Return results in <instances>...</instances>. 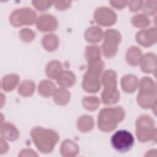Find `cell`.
<instances>
[{"instance_id": "cell-1", "label": "cell", "mask_w": 157, "mask_h": 157, "mask_svg": "<svg viewBox=\"0 0 157 157\" xmlns=\"http://www.w3.org/2000/svg\"><path fill=\"white\" fill-rule=\"evenodd\" d=\"M30 134L37 148L44 153L52 152L59 139L56 131L42 127L34 128Z\"/></svg>"}, {"instance_id": "cell-2", "label": "cell", "mask_w": 157, "mask_h": 157, "mask_svg": "<svg viewBox=\"0 0 157 157\" xmlns=\"http://www.w3.org/2000/svg\"><path fill=\"white\" fill-rule=\"evenodd\" d=\"M124 116L125 112L121 107H105L99 113L98 127L104 132L112 131L116 128L118 123L124 119Z\"/></svg>"}, {"instance_id": "cell-3", "label": "cell", "mask_w": 157, "mask_h": 157, "mask_svg": "<svg viewBox=\"0 0 157 157\" xmlns=\"http://www.w3.org/2000/svg\"><path fill=\"white\" fill-rule=\"evenodd\" d=\"M88 63V67L83 78L82 87L84 90L88 93H96L101 88L99 78L104 67V63L101 59Z\"/></svg>"}, {"instance_id": "cell-4", "label": "cell", "mask_w": 157, "mask_h": 157, "mask_svg": "<svg viewBox=\"0 0 157 157\" xmlns=\"http://www.w3.org/2000/svg\"><path fill=\"white\" fill-rule=\"evenodd\" d=\"M154 125L155 121L149 115H144L139 117L136 123V134L138 140L142 142L153 139L155 141L156 130Z\"/></svg>"}, {"instance_id": "cell-5", "label": "cell", "mask_w": 157, "mask_h": 157, "mask_svg": "<svg viewBox=\"0 0 157 157\" xmlns=\"http://www.w3.org/2000/svg\"><path fill=\"white\" fill-rule=\"evenodd\" d=\"M36 13L30 8L25 7L13 10L10 17V21L13 26L32 25L37 21Z\"/></svg>"}, {"instance_id": "cell-6", "label": "cell", "mask_w": 157, "mask_h": 157, "mask_svg": "<svg viewBox=\"0 0 157 157\" xmlns=\"http://www.w3.org/2000/svg\"><path fill=\"white\" fill-rule=\"evenodd\" d=\"M104 41L102 44V52L105 57L112 58L114 56L117 51L118 46L121 42L120 33L115 29H107L104 34Z\"/></svg>"}, {"instance_id": "cell-7", "label": "cell", "mask_w": 157, "mask_h": 157, "mask_svg": "<svg viewBox=\"0 0 157 157\" xmlns=\"http://www.w3.org/2000/svg\"><path fill=\"white\" fill-rule=\"evenodd\" d=\"M111 144L116 150L120 152H126L134 145V138L129 131L119 130L112 135Z\"/></svg>"}, {"instance_id": "cell-8", "label": "cell", "mask_w": 157, "mask_h": 157, "mask_svg": "<svg viewBox=\"0 0 157 157\" xmlns=\"http://www.w3.org/2000/svg\"><path fill=\"white\" fill-rule=\"evenodd\" d=\"M94 17L97 23L104 26H111L117 20L115 12L107 7L98 8L94 12Z\"/></svg>"}, {"instance_id": "cell-9", "label": "cell", "mask_w": 157, "mask_h": 157, "mask_svg": "<svg viewBox=\"0 0 157 157\" xmlns=\"http://www.w3.org/2000/svg\"><path fill=\"white\" fill-rule=\"evenodd\" d=\"M36 25L42 32H50L56 29L58 21L55 17L50 14H43L37 20Z\"/></svg>"}, {"instance_id": "cell-10", "label": "cell", "mask_w": 157, "mask_h": 157, "mask_svg": "<svg viewBox=\"0 0 157 157\" xmlns=\"http://www.w3.org/2000/svg\"><path fill=\"white\" fill-rule=\"evenodd\" d=\"M137 42L142 46L149 47L156 42V29L155 28L145 29L139 31L136 35Z\"/></svg>"}, {"instance_id": "cell-11", "label": "cell", "mask_w": 157, "mask_h": 157, "mask_svg": "<svg viewBox=\"0 0 157 157\" xmlns=\"http://www.w3.org/2000/svg\"><path fill=\"white\" fill-rule=\"evenodd\" d=\"M156 55L152 53L145 54L140 60L141 70L147 73H155L156 68Z\"/></svg>"}, {"instance_id": "cell-12", "label": "cell", "mask_w": 157, "mask_h": 157, "mask_svg": "<svg viewBox=\"0 0 157 157\" xmlns=\"http://www.w3.org/2000/svg\"><path fill=\"white\" fill-rule=\"evenodd\" d=\"M1 137L9 140H16L19 137V132L15 126L9 122L2 123L1 124Z\"/></svg>"}, {"instance_id": "cell-13", "label": "cell", "mask_w": 157, "mask_h": 157, "mask_svg": "<svg viewBox=\"0 0 157 157\" xmlns=\"http://www.w3.org/2000/svg\"><path fill=\"white\" fill-rule=\"evenodd\" d=\"M138 79L134 75H126L122 77L121 85L124 91L126 93H133L138 87Z\"/></svg>"}, {"instance_id": "cell-14", "label": "cell", "mask_w": 157, "mask_h": 157, "mask_svg": "<svg viewBox=\"0 0 157 157\" xmlns=\"http://www.w3.org/2000/svg\"><path fill=\"white\" fill-rule=\"evenodd\" d=\"M139 104L144 109H149L156 105V94L139 92L137 98Z\"/></svg>"}, {"instance_id": "cell-15", "label": "cell", "mask_w": 157, "mask_h": 157, "mask_svg": "<svg viewBox=\"0 0 157 157\" xmlns=\"http://www.w3.org/2000/svg\"><path fill=\"white\" fill-rule=\"evenodd\" d=\"M79 151L78 146L71 140H65L61 145L60 152L63 156H75Z\"/></svg>"}, {"instance_id": "cell-16", "label": "cell", "mask_w": 157, "mask_h": 157, "mask_svg": "<svg viewBox=\"0 0 157 157\" xmlns=\"http://www.w3.org/2000/svg\"><path fill=\"white\" fill-rule=\"evenodd\" d=\"M104 90H115L117 89V74L111 69L105 71L102 77Z\"/></svg>"}, {"instance_id": "cell-17", "label": "cell", "mask_w": 157, "mask_h": 157, "mask_svg": "<svg viewBox=\"0 0 157 157\" xmlns=\"http://www.w3.org/2000/svg\"><path fill=\"white\" fill-rule=\"evenodd\" d=\"M76 80L75 75L71 71H62L56 78L57 83L63 88H68L74 85Z\"/></svg>"}, {"instance_id": "cell-18", "label": "cell", "mask_w": 157, "mask_h": 157, "mask_svg": "<svg viewBox=\"0 0 157 157\" xmlns=\"http://www.w3.org/2000/svg\"><path fill=\"white\" fill-rule=\"evenodd\" d=\"M142 57V52L139 48L136 46L131 47L127 51L126 59L127 62L131 66H136L138 65Z\"/></svg>"}, {"instance_id": "cell-19", "label": "cell", "mask_w": 157, "mask_h": 157, "mask_svg": "<svg viewBox=\"0 0 157 157\" xmlns=\"http://www.w3.org/2000/svg\"><path fill=\"white\" fill-rule=\"evenodd\" d=\"M104 37L102 29L98 26H91L86 29L85 33V37L88 42L96 43L99 42Z\"/></svg>"}, {"instance_id": "cell-20", "label": "cell", "mask_w": 157, "mask_h": 157, "mask_svg": "<svg viewBox=\"0 0 157 157\" xmlns=\"http://www.w3.org/2000/svg\"><path fill=\"white\" fill-rule=\"evenodd\" d=\"M120 97V92L117 89L104 90L101 94L102 101L105 104H115L119 101Z\"/></svg>"}, {"instance_id": "cell-21", "label": "cell", "mask_w": 157, "mask_h": 157, "mask_svg": "<svg viewBox=\"0 0 157 157\" xmlns=\"http://www.w3.org/2000/svg\"><path fill=\"white\" fill-rule=\"evenodd\" d=\"M19 82V77L16 74H9L4 76L2 80V88L6 91L13 90Z\"/></svg>"}, {"instance_id": "cell-22", "label": "cell", "mask_w": 157, "mask_h": 157, "mask_svg": "<svg viewBox=\"0 0 157 157\" xmlns=\"http://www.w3.org/2000/svg\"><path fill=\"white\" fill-rule=\"evenodd\" d=\"M46 74L50 78H56L62 72V67L59 61L52 60L50 61L46 67Z\"/></svg>"}, {"instance_id": "cell-23", "label": "cell", "mask_w": 157, "mask_h": 157, "mask_svg": "<svg viewBox=\"0 0 157 157\" xmlns=\"http://www.w3.org/2000/svg\"><path fill=\"white\" fill-rule=\"evenodd\" d=\"M56 90V86L55 84L49 80H42L38 88L39 93L44 97H49L53 95Z\"/></svg>"}, {"instance_id": "cell-24", "label": "cell", "mask_w": 157, "mask_h": 157, "mask_svg": "<svg viewBox=\"0 0 157 157\" xmlns=\"http://www.w3.org/2000/svg\"><path fill=\"white\" fill-rule=\"evenodd\" d=\"M53 96L54 101L58 105H65L70 99V93L63 87L56 89Z\"/></svg>"}, {"instance_id": "cell-25", "label": "cell", "mask_w": 157, "mask_h": 157, "mask_svg": "<svg viewBox=\"0 0 157 157\" xmlns=\"http://www.w3.org/2000/svg\"><path fill=\"white\" fill-rule=\"evenodd\" d=\"M94 126V120L89 115H83L77 121V128L82 132L91 131Z\"/></svg>"}, {"instance_id": "cell-26", "label": "cell", "mask_w": 157, "mask_h": 157, "mask_svg": "<svg viewBox=\"0 0 157 157\" xmlns=\"http://www.w3.org/2000/svg\"><path fill=\"white\" fill-rule=\"evenodd\" d=\"M42 44L45 50L50 52L53 51L55 50L58 46V38L56 36L52 34H47L43 37Z\"/></svg>"}, {"instance_id": "cell-27", "label": "cell", "mask_w": 157, "mask_h": 157, "mask_svg": "<svg viewBox=\"0 0 157 157\" xmlns=\"http://www.w3.org/2000/svg\"><path fill=\"white\" fill-rule=\"evenodd\" d=\"M156 94V85L150 77H144L140 83V91Z\"/></svg>"}, {"instance_id": "cell-28", "label": "cell", "mask_w": 157, "mask_h": 157, "mask_svg": "<svg viewBox=\"0 0 157 157\" xmlns=\"http://www.w3.org/2000/svg\"><path fill=\"white\" fill-rule=\"evenodd\" d=\"M35 90V84L30 80L23 81L18 88V93L23 96H31Z\"/></svg>"}, {"instance_id": "cell-29", "label": "cell", "mask_w": 157, "mask_h": 157, "mask_svg": "<svg viewBox=\"0 0 157 157\" xmlns=\"http://www.w3.org/2000/svg\"><path fill=\"white\" fill-rule=\"evenodd\" d=\"M85 58L88 63L101 59L99 48L96 45L86 47L85 51Z\"/></svg>"}, {"instance_id": "cell-30", "label": "cell", "mask_w": 157, "mask_h": 157, "mask_svg": "<svg viewBox=\"0 0 157 157\" xmlns=\"http://www.w3.org/2000/svg\"><path fill=\"white\" fill-rule=\"evenodd\" d=\"M83 106L88 110H95L100 104L99 99L96 96H86L82 100Z\"/></svg>"}, {"instance_id": "cell-31", "label": "cell", "mask_w": 157, "mask_h": 157, "mask_svg": "<svg viewBox=\"0 0 157 157\" xmlns=\"http://www.w3.org/2000/svg\"><path fill=\"white\" fill-rule=\"evenodd\" d=\"M150 20L145 15L137 14L132 18V25L137 28H144L150 25Z\"/></svg>"}, {"instance_id": "cell-32", "label": "cell", "mask_w": 157, "mask_h": 157, "mask_svg": "<svg viewBox=\"0 0 157 157\" xmlns=\"http://www.w3.org/2000/svg\"><path fill=\"white\" fill-rule=\"evenodd\" d=\"M20 37L25 42H30L35 37V33L30 29H22L20 33Z\"/></svg>"}, {"instance_id": "cell-33", "label": "cell", "mask_w": 157, "mask_h": 157, "mask_svg": "<svg viewBox=\"0 0 157 157\" xmlns=\"http://www.w3.org/2000/svg\"><path fill=\"white\" fill-rule=\"evenodd\" d=\"M152 1H146L144 5H142L143 11L146 15H152L156 11V5H152Z\"/></svg>"}, {"instance_id": "cell-34", "label": "cell", "mask_w": 157, "mask_h": 157, "mask_svg": "<svg viewBox=\"0 0 157 157\" xmlns=\"http://www.w3.org/2000/svg\"><path fill=\"white\" fill-rule=\"evenodd\" d=\"M53 2L52 1H33V3L34 4V6L36 7V8H37V9H39V10H44L48 7H50L52 6V4Z\"/></svg>"}, {"instance_id": "cell-35", "label": "cell", "mask_w": 157, "mask_h": 157, "mask_svg": "<svg viewBox=\"0 0 157 157\" xmlns=\"http://www.w3.org/2000/svg\"><path fill=\"white\" fill-rule=\"evenodd\" d=\"M143 3L142 1H131L129 2V9L131 11L135 12L137 10H139V9L142 7V5L141 4Z\"/></svg>"}, {"instance_id": "cell-36", "label": "cell", "mask_w": 157, "mask_h": 157, "mask_svg": "<svg viewBox=\"0 0 157 157\" xmlns=\"http://www.w3.org/2000/svg\"><path fill=\"white\" fill-rule=\"evenodd\" d=\"M20 156H37V155L35 153V151H34L33 150H31V149H23V150H21L20 151V153L18 155Z\"/></svg>"}, {"instance_id": "cell-37", "label": "cell", "mask_w": 157, "mask_h": 157, "mask_svg": "<svg viewBox=\"0 0 157 157\" xmlns=\"http://www.w3.org/2000/svg\"><path fill=\"white\" fill-rule=\"evenodd\" d=\"M9 149V147L5 140L1 137V148H0V153L1 155H3L6 153Z\"/></svg>"}, {"instance_id": "cell-38", "label": "cell", "mask_w": 157, "mask_h": 157, "mask_svg": "<svg viewBox=\"0 0 157 157\" xmlns=\"http://www.w3.org/2000/svg\"><path fill=\"white\" fill-rule=\"evenodd\" d=\"M126 1H110V4H112V6L118 9H121L124 7L126 6Z\"/></svg>"}]
</instances>
